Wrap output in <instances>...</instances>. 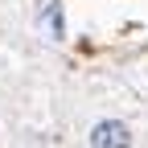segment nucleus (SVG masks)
Returning a JSON list of instances; mask_svg holds the SVG:
<instances>
[{
	"label": "nucleus",
	"instance_id": "obj_1",
	"mask_svg": "<svg viewBox=\"0 0 148 148\" xmlns=\"http://www.w3.org/2000/svg\"><path fill=\"white\" fill-rule=\"evenodd\" d=\"M127 140H132V136H127V127L123 123H99L95 127V132H90V144H127Z\"/></svg>",
	"mask_w": 148,
	"mask_h": 148
},
{
	"label": "nucleus",
	"instance_id": "obj_2",
	"mask_svg": "<svg viewBox=\"0 0 148 148\" xmlns=\"http://www.w3.org/2000/svg\"><path fill=\"white\" fill-rule=\"evenodd\" d=\"M41 21H45V29H49L53 37H62V8H58V4H49V8L41 12Z\"/></svg>",
	"mask_w": 148,
	"mask_h": 148
}]
</instances>
